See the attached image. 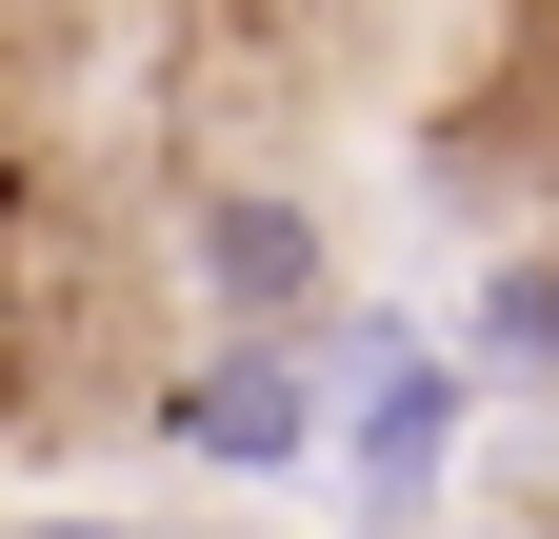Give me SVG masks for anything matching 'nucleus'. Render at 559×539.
<instances>
[{
	"label": "nucleus",
	"mask_w": 559,
	"mask_h": 539,
	"mask_svg": "<svg viewBox=\"0 0 559 539\" xmlns=\"http://www.w3.org/2000/svg\"><path fill=\"white\" fill-rule=\"evenodd\" d=\"M21 539H160V519H21Z\"/></svg>",
	"instance_id": "4"
},
{
	"label": "nucleus",
	"mask_w": 559,
	"mask_h": 539,
	"mask_svg": "<svg viewBox=\"0 0 559 539\" xmlns=\"http://www.w3.org/2000/svg\"><path fill=\"white\" fill-rule=\"evenodd\" d=\"M460 380H559V260H500L460 300Z\"/></svg>",
	"instance_id": "3"
},
{
	"label": "nucleus",
	"mask_w": 559,
	"mask_h": 539,
	"mask_svg": "<svg viewBox=\"0 0 559 539\" xmlns=\"http://www.w3.org/2000/svg\"><path fill=\"white\" fill-rule=\"evenodd\" d=\"M180 260H200V320L221 340H320V300H340V240H320L300 180H200Z\"/></svg>",
	"instance_id": "1"
},
{
	"label": "nucleus",
	"mask_w": 559,
	"mask_h": 539,
	"mask_svg": "<svg viewBox=\"0 0 559 539\" xmlns=\"http://www.w3.org/2000/svg\"><path fill=\"white\" fill-rule=\"evenodd\" d=\"M440 539H539V519H440Z\"/></svg>",
	"instance_id": "5"
},
{
	"label": "nucleus",
	"mask_w": 559,
	"mask_h": 539,
	"mask_svg": "<svg viewBox=\"0 0 559 539\" xmlns=\"http://www.w3.org/2000/svg\"><path fill=\"white\" fill-rule=\"evenodd\" d=\"M320 420H340L320 340H200V360L160 380V440H180V459H221V480H300Z\"/></svg>",
	"instance_id": "2"
}]
</instances>
